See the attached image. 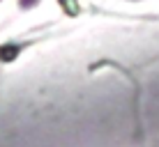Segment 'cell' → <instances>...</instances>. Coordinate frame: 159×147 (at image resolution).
Returning a JSON list of instances; mask_svg holds the SVG:
<instances>
[{
  "label": "cell",
  "instance_id": "3957f363",
  "mask_svg": "<svg viewBox=\"0 0 159 147\" xmlns=\"http://www.w3.org/2000/svg\"><path fill=\"white\" fill-rule=\"evenodd\" d=\"M37 2H39V0H19V5H21L23 9H30V7H35Z\"/></svg>",
  "mask_w": 159,
  "mask_h": 147
},
{
  "label": "cell",
  "instance_id": "6da1fadb",
  "mask_svg": "<svg viewBox=\"0 0 159 147\" xmlns=\"http://www.w3.org/2000/svg\"><path fill=\"white\" fill-rule=\"evenodd\" d=\"M19 51H21L19 44H2L0 46V60H2V62H12V60L19 55Z\"/></svg>",
  "mask_w": 159,
  "mask_h": 147
},
{
  "label": "cell",
  "instance_id": "7a4b0ae2",
  "mask_svg": "<svg viewBox=\"0 0 159 147\" xmlns=\"http://www.w3.org/2000/svg\"><path fill=\"white\" fill-rule=\"evenodd\" d=\"M60 5H62V9L67 14H79V5H76V0H60Z\"/></svg>",
  "mask_w": 159,
  "mask_h": 147
}]
</instances>
